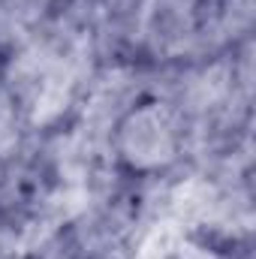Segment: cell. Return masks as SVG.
Segmentation results:
<instances>
[{"instance_id": "obj_1", "label": "cell", "mask_w": 256, "mask_h": 259, "mask_svg": "<svg viewBox=\"0 0 256 259\" xmlns=\"http://www.w3.org/2000/svg\"><path fill=\"white\" fill-rule=\"evenodd\" d=\"M112 163L133 178H166L187 166L184 118L160 97H142L109 133Z\"/></svg>"}, {"instance_id": "obj_2", "label": "cell", "mask_w": 256, "mask_h": 259, "mask_svg": "<svg viewBox=\"0 0 256 259\" xmlns=\"http://www.w3.org/2000/svg\"><path fill=\"white\" fill-rule=\"evenodd\" d=\"M256 0H196L193 24L205 58L223 55L253 36Z\"/></svg>"}, {"instance_id": "obj_4", "label": "cell", "mask_w": 256, "mask_h": 259, "mask_svg": "<svg viewBox=\"0 0 256 259\" xmlns=\"http://www.w3.org/2000/svg\"><path fill=\"white\" fill-rule=\"evenodd\" d=\"M3 61H6V58H3V55H0V69H3Z\"/></svg>"}, {"instance_id": "obj_3", "label": "cell", "mask_w": 256, "mask_h": 259, "mask_svg": "<svg viewBox=\"0 0 256 259\" xmlns=\"http://www.w3.org/2000/svg\"><path fill=\"white\" fill-rule=\"evenodd\" d=\"M27 136H30V127H27V118H24L18 100L0 81V163L18 157Z\"/></svg>"}]
</instances>
